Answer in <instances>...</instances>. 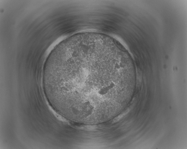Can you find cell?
Masks as SVG:
<instances>
[{
  "label": "cell",
  "instance_id": "2",
  "mask_svg": "<svg viewBox=\"0 0 187 149\" xmlns=\"http://www.w3.org/2000/svg\"><path fill=\"white\" fill-rule=\"evenodd\" d=\"M128 111H126L123 114L119 115L117 117L114 119L113 120L114 123H115L119 121L128 112Z\"/></svg>",
  "mask_w": 187,
  "mask_h": 149
},
{
  "label": "cell",
  "instance_id": "1",
  "mask_svg": "<svg viewBox=\"0 0 187 149\" xmlns=\"http://www.w3.org/2000/svg\"><path fill=\"white\" fill-rule=\"evenodd\" d=\"M118 70L105 58L87 55L57 63L47 69L46 74L63 113L72 118L90 119L103 116L112 109Z\"/></svg>",
  "mask_w": 187,
  "mask_h": 149
}]
</instances>
